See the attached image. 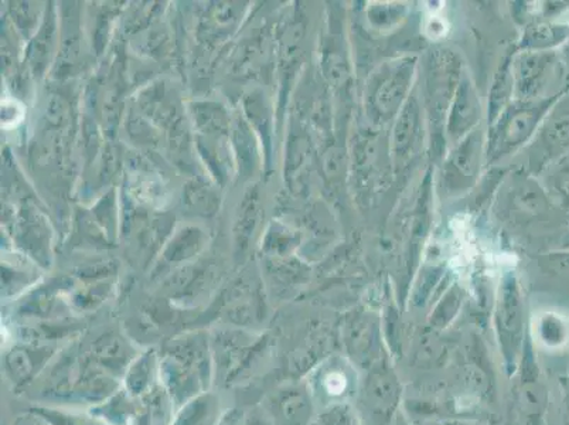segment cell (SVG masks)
I'll use <instances>...</instances> for the list:
<instances>
[{"mask_svg": "<svg viewBox=\"0 0 569 425\" xmlns=\"http://www.w3.org/2000/svg\"><path fill=\"white\" fill-rule=\"evenodd\" d=\"M160 357L157 347L141 350L129 365L122 378V388L134 398H141L160 385Z\"/></svg>", "mask_w": 569, "mask_h": 425, "instance_id": "obj_11", "label": "cell"}, {"mask_svg": "<svg viewBox=\"0 0 569 425\" xmlns=\"http://www.w3.org/2000/svg\"><path fill=\"white\" fill-rule=\"evenodd\" d=\"M367 376L366 392L372 406L379 412L395 414L400 408L401 385L392 370L390 357L386 356L377 365L372 366Z\"/></svg>", "mask_w": 569, "mask_h": 425, "instance_id": "obj_9", "label": "cell"}, {"mask_svg": "<svg viewBox=\"0 0 569 425\" xmlns=\"http://www.w3.org/2000/svg\"><path fill=\"white\" fill-rule=\"evenodd\" d=\"M220 425H246L244 413L238 412V409H229L222 416Z\"/></svg>", "mask_w": 569, "mask_h": 425, "instance_id": "obj_19", "label": "cell"}, {"mask_svg": "<svg viewBox=\"0 0 569 425\" xmlns=\"http://www.w3.org/2000/svg\"><path fill=\"white\" fill-rule=\"evenodd\" d=\"M122 387V382L110 373L101 369L92 362L87 350L79 352L77 357L74 382H72L71 402L90 404L97 406Z\"/></svg>", "mask_w": 569, "mask_h": 425, "instance_id": "obj_7", "label": "cell"}, {"mask_svg": "<svg viewBox=\"0 0 569 425\" xmlns=\"http://www.w3.org/2000/svg\"><path fill=\"white\" fill-rule=\"evenodd\" d=\"M496 334L507 376H513L519 370L526 346L520 293L515 281L506 283L501 289L496 314Z\"/></svg>", "mask_w": 569, "mask_h": 425, "instance_id": "obj_2", "label": "cell"}, {"mask_svg": "<svg viewBox=\"0 0 569 425\" xmlns=\"http://www.w3.org/2000/svg\"><path fill=\"white\" fill-rule=\"evenodd\" d=\"M87 354L101 369L122 382L129 365L141 350L122 336L106 335L88 347Z\"/></svg>", "mask_w": 569, "mask_h": 425, "instance_id": "obj_10", "label": "cell"}, {"mask_svg": "<svg viewBox=\"0 0 569 425\" xmlns=\"http://www.w3.org/2000/svg\"><path fill=\"white\" fill-rule=\"evenodd\" d=\"M159 357L160 385L172 398L176 409L213 387L214 356L207 336L174 339L160 347Z\"/></svg>", "mask_w": 569, "mask_h": 425, "instance_id": "obj_1", "label": "cell"}, {"mask_svg": "<svg viewBox=\"0 0 569 425\" xmlns=\"http://www.w3.org/2000/svg\"><path fill=\"white\" fill-rule=\"evenodd\" d=\"M346 356L357 369L369 372L372 366L388 356L381 345L379 328L369 319L356 318L349 320L343 332Z\"/></svg>", "mask_w": 569, "mask_h": 425, "instance_id": "obj_8", "label": "cell"}, {"mask_svg": "<svg viewBox=\"0 0 569 425\" xmlns=\"http://www.w3.org/2000/svg\"><path fill=\"white\" fill-rule=\"evenodd\" d=\"M319 425H361L359 414L350 403H336L323 409Z\"/></svg>", "mask_w": 569, "mask_h": 425, "instance_id": "obj_17", "label": "cell"}, {"mask_svg": "<svg viewBox=\"0 0 569 425\" xmlns=\"http://www.w3.org/2000/svg\"><path fill=\"white\" fill-rule=\"evenodd\" d=\"M535 336L541 346L548 349H558L566 345L568 339L567 324L560 316L542 314L535 324Z\"/></svg>", "mask_w": 569, "mask_h": 425, "instance_id": "obj_16", "label": "cell"}, {"mask_svg": "<svg viewBox=\"0 0 569 425\" xmlns=\"http://www.w3.org/2000/svg\"><path fill=\"white\" fill-rule=\"evenodd\" d=\"M138 408L139 398L132 397L121 387L106 402L90 407L88 413L102 425H133Z\"/></svg>", "mask_w": 569, "mask_h": 425, "instance_id": "obj_13", "label": "cell"}, {"mask_svg": "<svg viewBox=\"0 0 569 425\" xmlns=\"http://www.w3.org/2000/svg\"><path fill=\"white\" fill-rule=\"evenodd\" d=\"M433 425H467V424L459 423V422H442V423H436Z\"/></svg>", "mask_w": 569, "mask_h": 425, "instance_id": "obj_21", "label": "cell"}, {"mask_svg": "<svg viewBox=\"0 0 569 425\" xmlns=\"http://www.w3.org/2000/svg\"><path fill=\"white\" fill-rule=\"evenodd\" d=\"M355 369L356 366L348 357L346 360L330 357L319 363L308 380L315 401L329 402V406L336 403H348L346 398L350 397L356 388Z\"/></svg>", "mask_w": 569, "mask_h": 425, "instance_id": "obj_6", "label": "cell"}, {"mask_svg": "<svg viewBox=\"0 0 569 425\" xmlns=\"http://www.w3.org/2000/svg\"><path fill=\"white\" fill-rule=\"evenodd\" d=\"M246 425H273L271 419L267 416L263 409H251V412L244 413Z\"/></svg>", "mask_w": 569, "mask_h": 425, "instance_id": "obj_18", "label": "cell"}, {"mask_svg": "<svg viewBox=\"0 0 569 425\" xmlns=\"http://www.w3.org/2000/svg\"><path fill=\"white\" fill-rule=\"evenodd\" d=\"M224 413L219 394L209 391L176 409L172 425H220Z\"/></svg>", "mask_w": 569, "mask_h": 425, "instance_id": "obj_12", "label": "cell"}, {"mask_svg": "<svg viewBox=\"0 0 569 425\" xmlns=\"http://www.w3.org/2000/svg\"><path fill=\"white\" fill-rule=\"evenodd\" d=\"M28 414L46 425H102L90 413L80 414L61 407L43 406V404L29 407Z\"/></svg>", "mask_w": 569, "mask_h": 425, "instance_id": "obj_15", "label": "cell"}, {"mask_svg": "<svg viewBox=\"0 0 569 425\" xmlns=\"http://www.w3.org/2000/svg\"><path fill=\"white\" fill-rule=\"evenodd\" d=\"M59 346L14 345L9 346L3 356V372L14 392H23L38 380L41 373L57 355Z\"/></svg>", "mask_w": 569, "mask_h": 425, "instance_id": "obj_5", "label": "cell"}, {"mask_svg": "<svg viewBox=\"0 0 569 425\" xmlns=\"http://www.w3.org/2000/svg\"><path fill=\"white\" fill-rule=\"evenodd\" d=\"M390 425H413L408 414L400 407L397 409L395 417L391 418Z\"/></svg>", "mask_w": 569, "mask_h": 425, "instance_id": "obj_20", "label": "cell"}, {"mask_svg": "<svg viewBox=\"0 0 569 425\" xmlns=\"http://www.w3.org/2000/svg\"><path fill=\"white\" fill-rule=\"evenodd\" d=\"M176 407L162 385L139 398L137 419L133 425H172Z\"/></svg>", "mask_w": 569, "mask_h": 425, "instance_id": "obj_14", "label": "cell"}, {"mask_svg": "<svg viewBox=\"0 0 569 425\" xmlns=\"http://www.w3.org/2000/svg\"><path fill=\"white\" fill-rule=\"evenodd\" d=\"M213 349L216 380L226 387L238 385L246 378L266 355L268 346L262 339L221 338L211 342Z\"/></svg>", "mask_w": 569, "mask_h": 425, "instance_id": "obj_3", "label": "cell"}, {"mask_svg": "<svg viewBox=\"0 0 569 425\" xmlns=\"http://www.w3.org/2000/svg\"><path fill=\"white\" fill-rule=\"evenodd\" d=\"M315 402L308 382H291L268 394L262 409L273 425H310L317 413Z\"/></svg>", "mask_w": 569, "mask_h": 425, "instance_id": "obj_4", "label": "cell"}]
</instances>
